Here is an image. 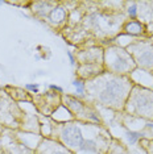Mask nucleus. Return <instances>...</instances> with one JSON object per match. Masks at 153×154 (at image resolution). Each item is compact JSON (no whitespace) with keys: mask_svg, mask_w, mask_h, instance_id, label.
Returning <instances> with one entry per match:
<instances>
[{"mask_svg":"<svg viewBox=\"0 0 153 154\" xmlns=\"http://www.w3.org/2000/svg\"><path fill=\"white\" fill-rule=\"evenodd\" d=\"M52 140L73 154H106L112 137L102 124L73 120L52 122Z\"/></svg>","mask_w":153,"mask_h":154,"instance_id":"f257e3e1","label":"nucleus"},{"mask_svg":"<svg viewBox=\"0 0 153 154\" xmlns=\"http://www.w3.org/2000/svg\"><path fill=\"white\" fill-rule=\"evenodd\" d=\"M135 83L131 76L104 71L85 85L86 97L92 103L114 111H124V106Z\"/></svg>","mask_w":153,"mask_h":154,"instance_id":"f03ea898","label":"nucleus"},{"mask_svg":"<svg viewBox=\"0 0 153 154\" xmlns=\"http://www.w3.org/2000/svg\"><path fill=\"white\" fill-rule=\"evenodd\" d=\"M124 112L131 117L153 122V90L135 83L124 106Z\"/></svg>","mask_w":153,"mask_h":154,"instance_id":"7ed1b4c3","label":"nucleus"},{"mask_svg":"<svg viewBox=\"0 0 153 154\" xmlns=\"http://www.w3.org/2000/svg\"><path fill=\"white\" fill-rule=\"evenodd\" d=\"M75 57L78 62L76 75L79 79L91 80L106 71L103 49L100 46H87L83 50L76 51Z\"/></svg>","mask_w":153,"mask_h":154,"instance_id":"20e7f679","label":"nucleus"},{"mask_svg":"<svg viewBox=\"0 0 153 154\" xmlns=\"http://www.w3.org/2000/svg\"><path fill=\"white\" fill-rule=\"evenodd\" d=\"M103 57L104 69L111 74L130 76L137 69L130 53L126 50V48L110 45L106 49H103Z\"/></svg>","mask_w":153,"mask_h":154,"instance_id":"39448f33","label":"nucleus"},{"mask_svg":"<svg viewBox=\"0 0 153 154\" xmlns=\"http://www.w3.org/2000/svg\"><path fill=\"white\" fill-rule=\"evenodd\" d=\"M61 2H36L32 11L53 29H60L69 21V9Z\"/></svg>","mask_w":153,"mask_h":154,"instance_id":"423d86ee","label":"nucleus"},{"mask_svg":"<svg viewBox=\"0 0 153 154\" xmlns=\"http://www.w3.org/2000/svg\"><path fill=\"white\" fill-rule=\"evenodd\" d=\"M126 50L133 59L136 67L148 72H153V40L137 38L126 46Z\"/></svg>","mask_w":153,"mask_h":154,"instance_id":"0eeeda50","label":"nucleus"},{"mask_svg":"<svg viewBox=\"0 0 153 154\" xmlns=\"http://www.w3.org/2000/svg\"><path fill=\"white\" fill-rule=\"evenodd\" d=\"M62 103L67 109L70 111L71 115L76 117V121H86V122H96V124H102V119L99 113L94 109L89 103L76 99L71 95H64L62 96Z\"/></svg>","mask_w":153,"mask_h":154,"instance_id":"6e6552de","label":"nucleus"},{"mask_svg":"<svg viewBox=\"0 0 153 154\" xmlns=\"http://www.w3.org/2000/svg\"><path fill=\"white\" fill-rule=\"evenodd\" d=\"M62 103V96L55 92H44L36 97V107L37 109L45 116H50L53 112L58 109Z\"/></svg>","mask_w":153,"mask_h":154,"instance_id":"1a4fd4ad","label":"nucleus"},{"mask_svg":"<svg viewBox=\"0 0 153 154\" xmlns=\"http://www.w3.org/2000/svg\"><path fill=\"white\" fill-rule=\"evenodd\" d=\"M120 34H130V36H135L139 38H151L152 36L149 28L139 19H130L126 23H123Z\"/></svg>","mask_w":153,"mask_h":154,"instance_id":"9d476101","label":"nucleus"},{"mask_svg":"<svg viewBox=\"0 0 153 154\" xmlns=\"http://www.w3.org/2000/svg\"><path fill=\"white\" fill-rule=\"evenodd\" d=\"M36 154H73L60 142L52 138H45L36 150Z\"/></svg>","mask_w":153,"mask_h":154,"instance_id":"9b49d317","label":"nucleus"},{"mask_svg":"<svg viewBox=\"0 0 153 154\" xmlns=\"http://www.w3.org/2000/svg\"><path fill=\"white\" fill-rule=\"evenodd\" d=\"M137 17L141 23L149 28L151 33L153 32V2L137 3Z\"/></svg>","mask_w":153,"mask_h":154,"instance_id":"f8f14e48","label":"nucleus"},{"mask_svg":"<svg viewBox=\"0 0 153 154\" xmlns=\"http://www.w3.org/2000/svg\"><path fill=\"white\" fill-rule=\"evenodd\" d=\"M106 154H131V153H130V150L126 148L124 143H121L119 140H116V138H112L111 145Z\"/></svg>","mask_w":153,"mask_h":154,"instance_id":"ddd939ff","label":"nucleus"},{"mask_svg":"<svg viewBox=\"0 0 153 154\" xmlns=\"http://www.w3.org/2000/svg\"><path fill=\"white\" fill-rule=\"evenodd\" d=\"M139 146L147 154H153V138H141L139 141Z\"/></svg>","mask_w":153,"mask_h":154,"instance_id":"4468645a","label":"nucleus"},{"mask_svg":"<svg viewBox=\"0 0 153 154\" xmlns=\"http://www.w3.org/2000/svg\"><path fill=\"white\" fill-rule=\"evenodd\" d=\"M151 38H152V40H153V32H152V36H151Z\"/></svg>","mask_w":153,"mask_h":154,"instance_id":"2eb2a0df","label":"nucleus"},{"mask_svg":"<svg viewBox=\"0 0 153 154\" xmlns=\"http://www.w3.org/2000/svg\"><path fill=\"white\" fill-rule=\"evenodd\" d=\"M152 75H153V72H152Z\"/></svg>","mask_w":153,"mask_h":154,"instance_id":"dca6fc26","label":"nucleus"}]
</instances>
